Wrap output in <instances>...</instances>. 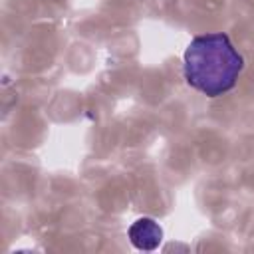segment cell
<instances>
[{
	"label": "cell",
	"instance_id": "6da1fadb",
	"mask_svg": "<svg viewBox=\"0 0 254 254\" xmlns=\"http://www.w3.org/2000/svg\"><path fill=\"white\" fill-rule=\"evenodd\" d=\"M244 67V58L224 32L202 34L190 40L183 54L187 83L206 97L230 91Z\"/></svg>",
	"mask_w": 254,
	"mask_h": 254
},
{
	"label": "cell",
	"instance_id": "7a4b0ae2",
	"mask_svg": "<svg viewBox=\"0 0 254 254\" xmlns=\"http://www.w3.org/2000/svg\"><path fill=\"white\" fill-rule=\"evenodd\" d=\"M127 236L131 240V244L137 248V250H157L161 240H163V228L159 226V222L155 218H149V216H143V218H137L129 230H127Z\"/></svg>",
	"mask_w": 254,
	"mask_h": 254
}]
</instances>
